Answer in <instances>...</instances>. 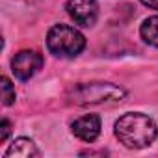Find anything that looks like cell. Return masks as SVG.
Segmentation results:
<instances>
[{"label":"cell","instance_id":"obj_1","mask_svg":"<svg viewBox=\"0 0 158 158\" xmlns=\"http://www.w3.org/2000/svg\"><path fill=\"white\" fill-rule=\"evenodd\" d=\"M115 136L127 149H143L156 139L158 127L149 115L130 112L115 121Z\"/></svg>","mask_w":158,"mask_h":158},{"label":"cell","instance_id":"obj_2","mask_svg":"<svg viewBox=\"0 0 158 158\" xmlns=\"http://www.w3.org/2000/svg\"><path fill=\"white\" fill-rule=\"evenodd\" d=\"M125 89L110 82H89L71 89L69 101L78 106L89 104H117L125 99Z\"/></svg>","mask_w":158,"mask_h":158},{"label":"cell","instance_id":"obj_3","mask_svg":"<svg viewBox=\"0 0 158 158\" xmlns=\"http://www.w3.org/2000/svg\"><path fill=\"white\" fill-rule=\"evenodd\" d=\"M47 47L58 58H76L86 47V37L73 26L56 24L47 35Z\"/></svg>","mask_w":158,"mask_h":158},{"label":"cell","instance_id":"obj_4","mask_svg":"<svg viewBox=\"0 0 158 158\" xmlns=\"http://www.w3.org/2000/svg\"><path fill=\"white\" fill-rule=\"evenodd\" d=\"M41 67L43 56L37 50H21L11 60V71L19 80H30Z\"/></svg>","mask_w":158,"mask_h":158},{"label":"cell","instance_id":"obj_5","mask_svg":"<svg viewBox=\"0 0 158 158\" xmlns=\"http://www.w3.org/2000/svg\"><path fill=\"white\" fill-rule=\"evenodd\" d=\"M67 13L76 24L89 28L99 17V4L97 0H67Z\"/></svg>","mask_w":158,"mask_h":158},{"label":"cell","instance_id":"obj_6","mask_svg":"<svg viewBox=\"0 0 158 158\" xmlns=\"http://www.w3.org/2000/svg\"><path fill=\"white\" fill-rule=\"evenodd\" d=\"M71 130L73 134L82 139V141H95L101 134V117L95 115V114H86L82 117H78L73 125H71Z\"/></svg>","mask_w":158,"mask_h":158},{"label":"cell","instance_id":"obj_7","mask_svg":"<svg viewBox=\"0 0 158 158\" xmlns=\"http://www.w3.org/2000/svg\"><path fill=\"white\" fill-rule=\"evenodd\" d=\"M39 154H41L39 149L28 138H17L4 152L6 158H32V156H39Z\"/></svg>","mask_w":158,"mask_h":158},{"label":"cell","instance_id":"obj_8","mask_svg":"<svg viewBox=\"0 0 158 158\" xmlns=\"http://www.w3.org/2000/svg\"><path fill=\"white\" fill-rule=\"evenodd\" d=\"M139 32H141V37L147 45L158 48V15H152V17L145 19Z\"/></svg>","mask_w":158,"mask_h":158},{"label":"cell","instance_id":"obj_9","mask_svg":"<svg viewBox=\"0 0 158 158\" xmlns=\"http://www.w3.org/2000/svg\"><path fill=\"white\" fill-rule=\"evenodd\" d=\"M15 102V89L10 82L8 76H2V104L4 106H11Z\"/></svg>","mask_w":158,"mask_h":158},{"label":"cell","instance_id":"obj_10","mask_svg":"<svg viewBox=\"0 0 158 158\" xmlns=\"http://www.w3.org/2000/svg\"><path fill=\"white\" fill-rule=\"evenodd\" d=\"M10 132H11V123L8 119H2V123H0V141H6Z\"/></svg>","mask_w":158,"mask_h":158},{"label":"cell","instance_id":"obj_11","mask_svg":"<svg viewBox=\"0 0 158 158\" xmlns=\"http://www.w3.org/2000/svg\"><path fill=\"white\" fill-rule=\"evenodd\" d=\"M141 4H145L151 10H158V0H141Z\"/></svg>","mask_w":158,"mask_h":158}]
</instances>
